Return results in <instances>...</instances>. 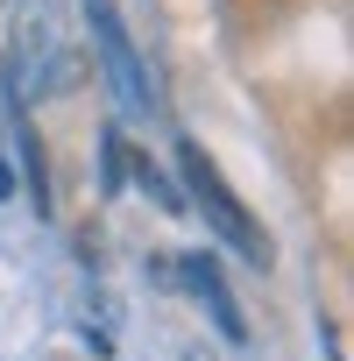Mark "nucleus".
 Here are the masks:
<instances>
[{"instance_id":"nucleus-1","label":"nucleus","mask_w":354,"mask_h":361,"mask_svg":"<svg viewBox=\"0 0 354 361\" xmlns=\"http://www.w3.org/2000/svg\"><path fill=\"white\" fill-rule=\"evenodd\" d=\"M177 170H185V185H192V199L206 206V220H213V234L227 241V248H241L248 262H262L269 269V234L248 220V206L227 192V177H220V163L199 149V142H177Z\"/></svg>"},{"instance_id":"nucleus-3","label":"nucleus","mask_w":354,"mask_h":361,"mask_svg":"<svg viewBox=\"0 0 354 361\" xmlns=\"http://www.w3.org/2000/svg\"><path fill=\"white\" fill-rule=\"evenodd\" d=\"M177 269H185V283H192V290H199V298L213 305V319H220V333H227V340H248V326H241V305L227 298V283H220V269H213L206 255H192V262H177Z\"/></svg>"},{"instance_id":"nucleus-2","label":"nucleus","mask_w":354,"mask_h":361,"mask_svg":"<svg viewBox=\"0 0 354 361\" xmlns=\"http://www.w3.org/2000/svg\"><path fill=\"white\" fill-rule=\"evenodd\" d=\"M85 15H92V50H99V64H106L121 106H128V114H149L156 92H149V78H142V64H135V43H128V29H121V15H114V0H85Z\"/></svg>"},{"instance_id":"nucleus-4","label":"nucleus","mask_w":354,"mask_h":361,"mask_svg":"<svg viewBox=\"0 0 354 361\" xmlns=\"http://www.w3.org/2000/svg\"><path fill=\"white\" fill-rule=\"evenodd\" d=\"M8 192H15V177H8V170H0V199H8Z\"/></svg>"}]
</instances>
